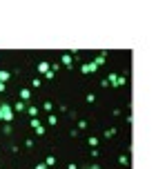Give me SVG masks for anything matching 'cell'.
<instances>
[{
  "mask_svg": "<svg viewBox=\"0 0 156 169\" xmlns=\"http://www.w3.org/2000/svg\"><path fill=\"white\" fill-rule=\"evenodd\" d=\"M87 169H100V167H98V165H89Z\"/></svg>",
  "mask_w": 156,
  "mask_h": 169,
  "instance_id": "20",
  "label": "cell"
},
{
  "mask_svg": "<svg viewBox=\"0 0 156 169\" xmlns=\"http://www.w3.org/2000/svg\"><path fill=\"white\" fill-rule=\"evenodd\" d=\"M18 96H20V102H25V105H27V102L31 100V89L22 87V89H20V93H18Z\"/></svg>",
  "mask_w": 156,
  "mask_h": 169,
  "instance_id": "3",
  "label": "cell"
},
{
  "mask_svg": "<svg viewBox=\"0 0 156 169\" xmlns=\"http://www.w3.org/2000/svg\"><path fill=\"white\" fill-rule=\"evenodd\" d=\"M118 160H121V165H123V167H127V165H130V156H127V154H123L121 158H118Z\"/></svg>",
  "mask_w": 156,
  "mask_h": 169,
  "instance_id": "13",
  "label": "cell"
},
{
  "mask_svg": "<svg viewBox=\"0 0 156 169\" xmlns=\"http://www.w3.org/2000/svg\"><path fill=\"white\" fill-rule=\"evenodd\" d=\"M47 123H49L51 127H56V125H58V118H56V114H47Z\"/></svg>",
  "mask_w": 156,
  "mask_h": 169,
  "instance_id": "9",
  "label": "cell"
},
{
  "mask_svg": "<svg viewBox=\"0 0 156 169\" xmlns=\"http://www.w3.org/2000/svg\"><path fill=\"white\" fill-rule=\"evenodd\" d=\"M56 165V158L54 156H47V160H45V167H54Z\"/></svg>",
  "mask_w": 156,
  "mask_h": 169,
  "instance_id": "14",
  "label": "cell"
},
{
  "mask_svg": "<svg viewBox=\"0 0 156 169\" xmlns=\"http://www.w3.org/2000/svg\"><path fill=\"white\" fill-rule=\"evenodd\" d=\"M87 143H89V147H98V145H100V140H98V136H91Z\"/></svg>",
  "mask_w": 156,
  "mask_h": 169,
  "instance_id": "12",
  "label": "cell"
},
{
  "mask_svg": "<svg viewBox=\"0 0 156 169\" xmlns=\"http://www.w3.org/2000/svg\"><path fill=\"white\" fill-rule=\"evenodd\" d=\"M2 91H5V84H2V82H0V93H2Z\"/></svg>",
  "mask_w": 156,
  "mask_h": 169,
  "instance_id": "21",
  "label": "cell"
},
{
  "mask_svg": "<svg viewBox=\"0 0 156 169\" xmlns=\"http://www.w3.org/2000/svg\"><path fill=\"white\" fill-rule=\"evenodd\" d=\"M11 109H14V111H25V109H27V105H25V102H20V100H18V102H16V105H14Z\"/></svg>",
  "mask_w": 156,
  "mask_h": 169,
  "instance_id": "10",
  "label": "cell"
},
{
  "mask_svg": "<svg viewBox=\"0 0 156 169\" xmlns=\"http://www.w3.org/2000/svg\"><path fill=\"white\" fill-rule=\"evenodd\" d=\"M9 80H11V73H9L7 69H0V82L5 84V82H9Z\"/></svg>",
  "mask_w": 156,
  "mask_h": 169,
  "instance_id": "6",
  "label": "cell"
},
{
  "mask_svg": "<svg viewBox=\"0 0 156 169\" xmlns=\"http://www.w3.org/2000/svg\"><path fill=\"white\" fill-rule=\"evenodd\" d=\"M29 125H31L34 129H38V127H40V120H38V118H31V120H29Z\"/></svg>",
  "mask_w": 156,
  "mask_h": 169,
  "instance_id": "16",
  "label": "cell"
},
{
  "mask_svg": "<svg viewBox=\"0 0 156 169\" xmlns=\"http://www.w3.org/2000/svg\"><path fill=\"white\" fill-rule=\"evenodd\" d=\"M42 107H45V111H47V114H51V109H54V105H51V102H49V100H47V102H45V105H42Z\"/></svg>",
  "mask_w": 156,
  "mask_h": 169,
  "instance_id": "17",
  "label": "cell"
},
{
  "mask_svg": "<svg viewBox=\"0 0 156 169\" xmlns=\"http://www.w3.org/2000/svg\"><path fill=\"white\" fill-rule=\"evenodd\" d=\"M105 58H107L105 53H100V56H96V58H94V65H96V67H103V65H105Z\"/></svg>",
  "mask_w": 156,
  "mask_h": 169,
  "instance_id": "8",
  "label": "cell"
},
{
  "mask_svg": "<svg viewBox=\"0 0 156 169\" xmlns=\"http://www.w3.org/2000/svg\"><path fill=\"white\" fill-rule=\"evenodd\" d=\"M114 134H116V129H114V127H112V129H107V131H105V136H107V138H112Z\"/></svg>",
  "mask_w": 156,
  "mask_h": 169,
  "instance_id": "18",
  "label": "cell"
},
{
  "mask_svg": "<svg viewBox=\"0 0 156 169\" xmlns=\"http://www.w3.org/2000/svg\"><path fill=\"white\" fill-rule=\"evenodd\" d=\"M11 120H14V109H11V105L2 102L0 105V123H11Z\"/></svg>",
  "mask_w": 156,
  "mask_h": 169,
  "instance_id": "1",
  "label": "cell"
},
{
  "mask_svg": "<svg viewBox=\"0 0 156 169\" xmlns=\"http://www.w3.org/2000/svg\"><path fill=\"white\" fill-rule=\"evenodd\" d=\"M2 134H5V136L11 134V123H5V125H2Z\"/></svg>",
  "mask_w": 156,
  "mask_h": 169,
  "instance_id": "15",
  "label": "cell"
},
{
  "mask_svg": "<svg viewBox=\"0 0 156 169\" xmlns=\"http://www.w3.org/2000/svg\"><path fill=\"white\" fill-rule=\"evenodd\" d=\"M27 114H29V118H36V116H38V107H34V105H27Z\"/></svg>",
  "mask_w": 156,
  "mask_h": 169,
  "instance_id": "7",
  "label": "cell"
},
{
  "mask_svg": "<svg viewBox=\"0 0 156 169\" xmlns=\"http://www.w3.org/2000/svg\"><path fill=\"white\" fill-rule=\"evenodd\" d=\"M107 84H112V87H118V84H125V78L118 76V73H109L107 76Z\"/></svg>",
  "mask_w": 156,
  "mask_h": 169,
  "instance_id": "2",
  "label": "cell"
},
{
  "mask_svg": "<svg viewBox=\"0 0 156 169\" xmlns=\"http://www.w3.org/2000/svg\"><path fill=\"white\" fill-rule=\"evenodd\" d=\"M80 71L82 73H91V71H96V65L94 62H87V65H82V67H80Z\"/></svg>",
  "mask_w": 156,
  "mask_h": 169,
  "instance_id": "5",
  "label": "cell"
},
{
  "mask_svg": "<svg viewBox=\"0 0 156 169\" xmlns=\"http://www.w3.org/2000/svg\"><path fill=\"white\" fill-rule=\"evenodd\" d=\"M36 169H47V167H45V163H40V165H36Z\"/></svg>",
  "mask_w": 156,
  "mask_h": 169,
  "instance_id": "19",
  "label": "cell"
},
{
  "mask_svg": "<svg viewBox=\"0 0 156 169\" xmlns=\"http://www.w3.org/2000/svg\"><path fill=\"white\" fill-rule=\"evenodd\" d=\"M38 71H40V73H47V71H51V65H49L47 60H40V62H38Z\"/></svg>",
  "mask_w": 156,
  "mask_h": 169,
  "instance_id": "4",
  "label": "cell"
},
{
  "mask_svg": "<svg viewBox=\"0 0 156 169\" xmlns=\"http://www.w3.org/2000/svg\"><path fill=\"white\" fill-rule=\"evenodd\" d=\"M60 60H62V65H65V67H71V56H69V53H65Z\"/></svg>",
  "mask_w": 156,
  "mask_h": 169,
  "instance_id": "11",
  "label": "cell"
}]
</instances>
